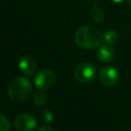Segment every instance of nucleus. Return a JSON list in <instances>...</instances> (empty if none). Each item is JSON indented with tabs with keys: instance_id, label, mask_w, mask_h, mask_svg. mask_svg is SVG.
I'll use <instances>...</instances> for the list:
<instances>
[{
	"instance_id": "f257e3e1",
	"label": "nucleus",
	"mask_w": 131,
	"mask_h": 131,
	"mask_svg": "<svg viewBox=\"0 0 131 131\" xmlns=\"http://www.w3.org/2000/svg\"><path fill=\"white\" fill-rule=\"evenodd\" d=\"M76 44L83 49H94L98 48L102 41L100 32L92 26L80 27L74 35Z\"/></svg>"
},
{
	"instance_id": "f03ea898",
	"label": "nucleus",
	"mask_w": 131,
	"mask_h": 131,
	"mask_svg": "<svg viewBox=\"0 0 131 131\" xmlns=\"http://www.w3.org/2000/svg\"><path fill=\"white\" fill-rule=\"evenodd\" d=\"M33 85L30 79L26 77H17L7 85V95L14 101H25L32 94Z\"/></svg>"
},
{
	"instance_id": "7ed1b4c3",
	"label": "nucleus",
	"mask_w": 131,
	"mask_h": 131,
	"mask_svg": "<svg viewBox=\"0 0 131 131\" xmlns=\"http://www.w3.org/2000/svg\"><path fill=\"white\" fill-rule=\"evenodd\" d=\"M74 76L78 83L88 84L94 80L96 76V69L90 62H82L77 66Z\"/></svg>"
},
{
	"instance_id": "20e7f679",
	"label": "nucleus",
	"mask_w": 131,
	"mask_h": 131,
	"mask_svg": "<svg viewBox=\"0 0 131 131\" xmlns=\"http://www.w3.org/2000/svg\"><path fill=\"white\" fill-rule=\"evenodd\" d=\"M56 80V76L53 71L49 69L41 70L34 78V84L39 90H47L51 88Z\"/></svg>"
},
{
	"instance_id": "39448f33",
	"label": "nucleus",
	"mask_w": 131,
	"mask_h": 131,
	"mask_svg": "<svg viewBox=\"0 0 131 131\" xmlns=\"http://www.w3.org/2000/svg\"><path fill=\"white\" fill-rule=\"evenodd\" d=\"M37 126V120L28 113L19 114L14 119V127L17 131H33Z\"/></svg>"
},
{
	"instance_id": "423d86ee",
	"label": "nucleus",
	"mask_w": 131,
	"mask_h": 131,
	"mask_svg": "<svg viewBox=\"0 0 131 131\" xmlns=\"http://www.w3.org/2000/svg\"><path fill=\"white\" fill-rule=\"evenodd\" d=\"M119 78V72L113 67H104L99 72V80L103 85L106 86H113L117 84Z\"/></svg>"
},
{
	"instance_id": "0eeeda50",
	"label": "nucleus",
	"mask_w": 131,
	"mask_h": 131,
	"mask_svg": "<svg viewBox=\"0 0 131 131\" xmlns=\"http://www.w3.org/2000/svg\"><path fill=\"white\" fill-rule=\"evenodd\" d=\"M18 68L20 72L27 76H32L35 74L37 69V63L32 55L25 54L18 60Z\"/></svg>"
},
{
	"instance_id": "6e6552de",
	"label": "nucleus",
	"mask_w": 131,
	"mask_h": 131,
	"mask_svg": "<svg viewBox=\"0 0 131 131\" xmlns=\"http://www.w3.org/2000/svg\"><path fill=\"white\" fill-rule=\"evenodd\" d=\"M96 56H97V58H98L99 61L104 62V63H107V62H111L114 59V57H115V51L111 47V45H108V44H106V45H100L97 48Z\"/></svg>"
},
{
	"instance_id": "1a4fd4ad",
	"label": "nucleus",
	"mask_w": 131,
	"mask_h": 131,
	"mask_svg": "<svg viewBox=\"0 0 131 131\" xmlns=\"http://www.w3.org/2000/svg\"><path fill=\"white\" fill-rule=\"evenodd\" d=\"M90 17H91V19L94 23L101 24L103 21V19H104V13H103V11L99 7H97L96 5H94L91 8V10H90Z\"/></svg>"
},
{
	"instance_id": "9d476101",
	"label": "nucleus",
	"mask_w": 131,
	"mask_h": 131,
	"mask_svg": "<svg viewBox=\"0 0 131 131\" xmlns=\"http://www.w3.org/2000/svg\"><path fill=\"white\" fill-rule=\"evenodd\" d=\"M118 39H119L118 34H117L115 31H113V30L106 31V32L104 33V35H103V40H104V42H105L106 44H108V45H114V44H116V43L118 42Z\"/></svg>"
},
{
	"instance_id": "9b49d317",
	"label": "nucleus",
	"mask_w": 131,
	"mask_h": 131,
	"mask_svg": "<svg viewBox=\"0 0 131 131\" xmlns=\"http://www.w3.org/2000/svg\"><path fill=\"white\" fill-rule=\"evenodd\" d=\"M34 102L37 105H43L47 101V95L43 90H39L34 94Z\"/></svg>"
},
{
	"instance_id": "f8f14e48",
	"label": "nucleus",
	"mask_w": 131,
	"mask_h": 131,
	"mask_svg": "<svg viewBox=\"0 0 131 131\" xmlns=\"http://www.w3.org/2000/svg\"><path fill=\"white\" fill-rule=\"evenodd\" d=\"M10 123L9 120L2 114H0V131H9Z\"/></svg>"
},
{
	"instance_id": "ddd939ff",
	"label": "nucleus",
	"mask_w": 131,
	"mask_h": 131,
	"mask_svg": "<svg viewBox=\"0 0 131 131\" xmlns=\"http://www.w3.org/2000/svg\"><path fill=\"white\" fill-rule=\"evenodd\" d=\"M42 120L45 123H50L53 120V114L49 110H44L42 112Z\"/></svg>"
},
{
	"instance_id": "4468645a",
	"label": "nucleus",
	"mask_w": 131,
	"mask_h": 131,
	"mask_svg": "<svg viewBox=\"0 0 131 131\" xmlns=\"http://www.w3.org/2000/svg\"><path fill=\"white\" fill-rule=\"evenodd\" d=\"M37 131H54V129L52 127H50V126H42Z\"/></svg>"
},
{
	"instance_id": "2eb2a0df",
	"label": "nucleus",
	"mask_w": 131,
	"mask_h": 131,
	"mask_svg": "<svg viewBox=\"0 0 131 131\" xmlns=\"http://www.w3.org/2000/svg\"><path fill=\"white\" fill-rule=\"evenodd\" d=\"M113 3H122L124 0H111Z\"/></svg>"
},
{
	"instance_id": "dca6fc26",
	"label": "nucleus",
	"mask_w": 131,
	"mask_h": 131,
	"mask_svg": "<svg viewBox=\"0 0 131 131\" xmlns=\"http://www.w3.org/2000/svg\"><path fill=\"white\" fill-rule=\"evenodd\" d=\"M128 4H129V7L131 9V0H128Z\"/></svg>"
}]
</instances>
